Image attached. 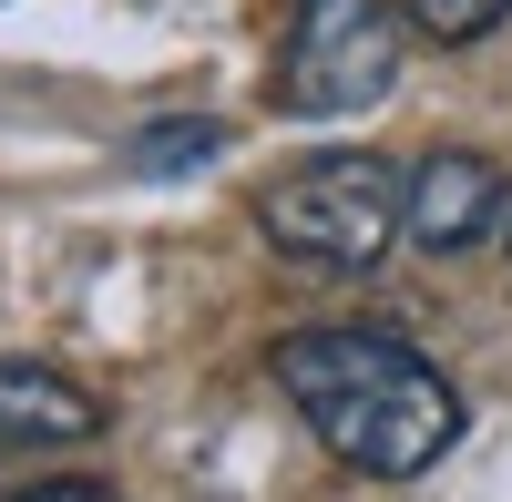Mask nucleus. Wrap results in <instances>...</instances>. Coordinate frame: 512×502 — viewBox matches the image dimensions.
<instances>
[{"instance_id": "f03ea898", "label": "nucleus", "mask_w": 512, "mask_h": 502, "mask_svg": "<svg viewBox=\"0 0 512 502\" xmlns=\"http://www.w3.org/2000/svg\"><path fill=\"white\" fill-rule=\"evenodd\" d=\"M256 226L297 267L369 277L410 236V175H390L379 154H318V164H297V175H277L256 195Z\"/></svg>"}, {"instance_id": "7ed1b4c3", "label": "nucleus", "mask_w": 512, "mask_h": 502, "mask_svg": "<svg viewBox=\"0 0 512 502\" xmlns=\"http://www.w3.org/2000/svg\"><path fill=\"white\" fill-rule=\"evenodd\" d=\"M400 0H297V21L277 41V72H267V103L297 123H338V113H369L379 93L400 82Z\"/></svg>"}, {"instance_id": "423d86ee", "label": "nucleus", "mask_w": 512, "mask_h": 502, "mask_svg": "<svg viewBox=\"0 0 512 502\" xmlns=\"http://www.w3.org/2000/svg\"><path fill=\"white\" fill-rule=\"evenodd\" d=\"M216 144H226L216 123H144V134L123 144V164H134V175H195Z\"/></svg>"}, {"instance_id": "f257e3e1", "label": "nucleus", "mask_w": 512, "mask_h": 502, "mask_svg": "<svg viewBox=\"0 0 512 502\" xmlns=\"http://www.w3.org/2000/svg\"><path fill=\"white\" fill-rule=\"evenodd\" d=\"M277 390L369 482H410L461 441V390L390 328H297L277 339Z\"/></svg>"}, {"instance_id": "20e7f679", "label": "nucleus", "mask_w": 512, "mask_h": 502, "mask_svg": "<svg viewBox=\"0 0 512 502\" xmlns=\"http://www.w3.org/2000/svg\"><path fill=\"white\" fill-rule=\"evenodd\" d=\"M502 216H512V185H502L492 154L441 144V154L410 164V246L420 257H472L482 236H502Z\"/></svg>"}, {"instance_id": "6e6552de", "label": "nucleus", "mask_w": 512, "mask_h": 502, "mask_svg": "<svg viewBox=\"0 0 512 502\" xmlns=\"http://www.w3.org/2000/svg\"><path fill=\"white\" fill-rule=\"evenodd\" d=\"M21 502H113V482H31Z\"/></svg>"}, {"instance_id": "39448f33", "label": "nucleus", "mask_w": 512, "mask_h": 502, "mask_svg": "<svg viewBox=\"0 0 512 502\" xmlns=\"http://www.w3.org/2000/svg\"><path fill=\"white\" fill-rule=\"evenodd\" d=\"M103 431V400L62 380V369H31V359H0V462L11 451H72Z\"/></svg>"}, {"instance_id": "0eeeda50", "label": "nucleus", "mask_w": 512, "mask_h": 502, "mask_svg": "<svg viewBox=\"0 0 512 502\" xmlns=\"http://www.w3.org/2000/svg\"><path fill=\"white\" fill-rule=\"evenodd\" d=\"M400 11H410V31H431V41H482L512 0H400Z\"/></svg>"}, {"instance_id": "1a4fd4ad", "label": "nucleus", "mask_w": 512, "mask_h": 502, "mask_svg": "<svg viewBox=\"0 0 512 502\" xmlns=\"http://www.w3.org/2000/svg\"><path fill=\"white\" fill-rule=\"evenodd\" d=\"M502 246H512V216H502Z\"/></svg>"}]
</instances>
